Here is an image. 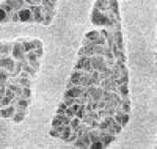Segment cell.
Wrapping results in <instances>:
<instances>
[{"label":"cell","instance_id":"d590c367","mask_svg":"<svg viewBox=\"0 0 157 149\" xmlns=\"http://www.w3.org/2000/svg\"><path fill=\"white\" fill-rule=\"evenodd\" d=\"M55 2H57V0H55Z\"/></svg>","mask_w":157,"mask_h":149},{"label":"cell","instance_id":"f546056e","mask_svg":"<svg viewBox=\"0 0 157 149\" xmlns=\"http://www.w3.org/2000/svg\"><path fill=\"white\" fill-rule=\"evenodd\" d=\"M66 108H68V105L64 104V102H61L58 105V108H57V113H64V112H66Z\"/></svg>","mask_w":157,"mask_h":149},{"label":"cell","instance_id":"8fae6325","mask_svg":"<svg viewBox=\"0 0 157 149\" xmlns=\"http://www.w3.org/2000/svg\"><path fill=\"white\" fill-rule=\"evenodd\" d=\"M25 115H27V108L16 107V113H14V116H13V121H14V123H22Z\"/></svg>","mask_w":157,"mask_h":149},{"label":"cell","instance_id":"9c48e42d","mask_svg":"<svg viewBox=\"0 0 157 149\" xmlns=\"http://www.w3.org/2000/svg\"><path fill=\"white\" fill-rule=\"evenodd\" d=\"M115 138H116V135H113V133H110V132H107V130H101V141L104 143V146H110L113 141H115Z\"/></svg>","mask_w":157,"mask_h":149},{"label":"cell","instance_id":"e575fe53","mask_svg":"<svg viewBox=\"0 0 157 149\" xmlns=\"http://www.w3.org/2000/svg\"><path fill=\"white\" fill-rule=\"evenodd\" d=\"M155 66H157V61H155Z\"/></svg>","mask_w":157,"mask_h":149},{"label":"cell","instance_id":"7a4b0ae2","mask_svg":"<svg viewBox=\"0 0 157 149\" xmlns=\"http://www.w3.org/2000/svg\"><path fill=\"white\" fill-rule=\"evenodd\" d=\"M25 49H24V44L22 41H14L13 43V50H11V57L14 58L16 61H22L25 60Z\"/></svg>","mask_w":157,"mask_h":149},{"label":"cell","instance_id":"7402d4cb","mask_svg":"<svg viewBox=\"0 0 157 149\" xmlns=\"http://www.w3.org/2000/svg\"><path fill=\"white\" fill-rule=\"evenodd\" d=\"M21 72H22V64L17 61V63H16V67H14V69H13V72H11V77H19Z\"/></svg>","mask_w":157,"mask_h":149},{"label":"cell","instance_id":"f1b7e54d","mask_svg":"<svg viewBox=\"0 0 157 149\" xmlns=\"http://www.w3.org/2000/svg\"><path fill=\"white\" fill-rule=\"evenodd\" d=\"M61 124H63V121L55 115V116H54V119H52V127H58V126H61Z\"/></svg>","mask_w":157,"mask_h":149},{"label":"cell","instance_id":"277c9868","mask_svg":"<svg viewBox=\"0 0 157 149\" xmlns=\"http://www.w3.org/2000/svg\"><path fill=\"white\" fill-rule=\"evenodd\" d=\"M16 60L13 58L11 55H8V57H0V67H5L6 71H10V72H13V69L16 67Z\"/></svg>","mask_w":157,"mask_h":149},{"label":"cell","instance_id":"ac0fdd59","mask_svg":"<svg viewBox=\"0 0 157 149\" xmlns=\"http://www.w3.org/2000/svg\"><path fill=\"white\" fill-rule=\"evenodd\" d=\"M82 124V119L80 118H77V116H74L72 119H71V123H69V126L72 127V130H77V127Z\"/></svg>","mask_w":157,"mask_h":149},{"label":"cell","instance_id":"4fadbf2b","mask_svg":"<svg viewBox=\"0 0 157 149\" xmlns=\"http://www.w3.org/2000/svg\"><path fill=\"white\" fill-rule=\"evenodd\" d=\"M11 78V72L5 67H0V86H6V82Z\"/></svg>","mask_w":157,"mask_h":149},{"label":"cell","instance_id":"d6986e66","mask_svg":"<svg viewBox=\"0 0 157 149\" xmlns=\"http://www.w3.org/2000/svg\"><path fill=\"white\" fill-rule=\"evenodd\" d=\"M129 119H130V113H121V119H120V124L123 126V127H126L127 126V123H129Z\"/></svg>","mask_w":157,"mask_h":149},{"label":"cell","instance_id":"8992f818","mask_svg":"<svg viewBox=\"0 0 157 149\" xmlns=\"http://www.w3.org/2000/svg\"><path fill=\"white\" fill-rule=\"evenodd\" d=\"M83 75H85V72H83V71H80V69H74V71H72V74H71V77H69L68 85H82Z\"/></svg>","mask_w":157,"mask_h":149},{"label":"cell","instance_id":"603a6c76","mask_svg":"<svg viewBox=\"0 0 157 149\" xmlns=\"http://www.w3.org/2000/svg\"><path fill=\"white\" fill-rule=\"evenodd\" d=\"M11 104H13V99L8 97L6 94H5L2 99H0V107H6V105H11Z\"/></svg>","mask_w":157,"mask_h":149},{"label":"cell","instance_id":"1f68e13d","mask_svg":"<svg viewBox=\"0 0 157 149\" xmlns=\"http://www.w3.org/2000/svg\"><path fill=\"white\" fill-rule=\"evenodd\" d=\"M33 52L36 53V55H38L39 58H41V57H43V53H44V49H43V47H36V49H35Z\"/></svg>","mask_w":157,"mask_h":149},{"label":"cell","instance_id":"6da1fadb","mask_svg":"<svg viewBox=\"0 0 157 149\" xmlns=\"http://www.w3.org/2000/svg\"><path fill=\"white\" fill-rule=\"evenodd\" d=\"M91 22L96 27H105V29H113L115 22L107 16L105 11H101L98 8H93V14H91Z\"/></svg>","mask_w":157,"mask_h":149},{"label":"cell","instance_id":"ffe728a7","mask_svg":"<svg viewBox=\"0 0 157 149\" xmlns=\"http://www.w3.org/2000/svg\"><path fill=\"white\" fill-rule=\"evenodd\" d=\"M22 44H24L25 52H32V50H35V43H33V39H32V41H22Z\"/></svg>","mask_w":157,"mask_h":149},{"label":"cell","instance_id":"5bb4252c","mask_svg":"<svg viewBox=\"0 0 157 149\" xmlns=\"http://www.w3.org/2000/svg\"><path fill=\"white\" fill-rule=\"evenodd\" d=\"M21 64H22V71H25V72H29L32 77H35V74H36V69H35V67L27 61V60H22V61H19Z\"/></svg>","mask_w":157,"mask_h":149},{"label":"cell","instance_id":"52a82bcc","mask_svg":"<svg viewBox=\"0 0 157 149\" xmlns=\"http://www.w3.org/2000/svg\"><path fill=\"white\" fill-rule=\"evenodd\" d=\"M16 113V105H6V107H0V116L3 119H13Z\"/></svg>","mask_w":157,"mask_h":149},{"label":"cell","instance_id":"2e32d148","mask_svg":"<svg viewBox=\"0 0 157 149\" xmlns=\"http://www.w3.org/2000/svg\"><path fill=\"white\" fill-rule=\"evenodd\" d=\"M118 93H120L121 97L129 96V86H127V83H120V86H118Z\"/></svg>","mask_w":157,"mask_h":149},{"label":"cell","instance_id":"5b68a950","mask_svg":"<svg viewBox=\"0 0 157 149\" xmlns=\"http://www.w3.org/2000/svg\"><path fill=\"white\" fill-rule=\"evenodd\" d=\"M17 14H19V22H32L33 24V14H32L30 6H24L22 10L17 11Z\"/></svg>","mask_w":157,"mask_h":149},{"label":"cell","instance_id":"ba28073f","mask_svg":"<svg viewBox=\"0 0 157 149\" xmlns=\"http://www.w3.org/2000/svg\"><path fill=\"white\" fill-rule=\"evenodd\" d=\"M74 144H75L77 147H90V146H91V140H90L88 132H85V133H82V135H78L77 140L74 141Z\"/></svg>","mask_w":157,"mask_h":149},{"label":"cell","instance_id":"d6a6232c","mask_svg":"<svg viewBox=\"0 0 157 149\" xmlns=\"http://www.w3.org/2000/svg\"><path fill=\"white\" fill-rule=\"evenodd\" d=\"M6 94V86H0V99Z\"/></svg>","mask_w":157,"mask_h":149},{"label":"cell","instance_id":"484cf974","mask_svg":"<svg viewBox=\"0 0 157 149\" xmlns=\"http://www.w3.org/2000/svg\"><path fill=\"white\" fill-rule=\"evenodd\" d=\"M22 96H24V97H27V99H30V97H32V86H25V88H22Z\"/></svg>","mask_w":157,"mask_h":149},{"label":"cell","instance_id":"7c38bea8","mask_svg":"<svg viewBox=\"0 0 157 149\" xmlns=\"http://www.w3.org/2000/svg\"><path fill=\"white\" fill-rule=\"evenodd\" d=\"M13 43H0V57H8L11 55Z\"/></svg>","mask_w":157,"mask_h":149},{"label":"cell","instance_id":"44dd1931","mask_svg":"<svg viewBox=\"0 0 157 149\" xmlns=\"http://www.w3.org/2000/svg\"><path fill=\"white\" fill-rule=\"evenodd\" d=\"M6 22H19V14H17V11H13L8 14V19Z\"/></svg>","mask_w":157,"mask_h":149},{"label":"cell","instance_id":"3957f363","mask_svg":"<svg viewBox=\"0 0 157 149\" xmlns=\"http://www.w3.org/2000/svg\"><path fill=\"white\" fill-rule=\"evenodd\" d=\"M30 8H32V14H33V24H43V21H44L43 5H33Z\"/></svg>","mask_w":157,"mask_h":149},{"label":"cell","instance_id":"83f0119b","mask_svg":"<svg viewBox=\"0 0 157 149\" xmlns=\"http://www.w3.org/2000/svg\"><path fill=\"white\" fill-rule=\"evenodd\" d=\"M6 19H8V13L0 6V22H6Z\"/></svg>","mask_w":157,"mask_h":149},{"label":"cell","instance_id":"836d02e7","mask_svg":"<svg viewBox=\"0 0 157 149\" xmlns=\"http://www.w3.org/2000/svg\"><path fill=\"white\" fill-rule=\"evenodd\" d=\"M155 147H157V143H155Z\"/></svg>","mask_w":157,"mask_h":149},{"label":"cell","instance_id":"4dcf8cb0","mask_svg":"<svg viewBox=\"0 0 157 149\" xmlns=\"http://www.w3.org/2000/svg\"><path fill=\"white\" fill-rule=\"evenodd\" d=\"M64 113H66L69 118H74V116H75V112H74V108H72V107H68V108H66V112H64Z\"/></svg>","mask_w":157,"mask_h":149},{"label":"cell","instance_id":"4316f807","mask_svg":"<svg viewBox=\"0 0 157 149\" xmlns=\"http://www.w3.org/2000/svg\"><path fill=\"white\" fill-rule=\"evenodd\" d=\"M90 147H91V149H102V147H105V146H104V143H102L101 140H98V141H93V143H91Z\"/></svg>","mask_w":157,"mask_h":149},{"label":"cell","instance_id":"cb8c5ba5","mask_svg":"<svg viewBox=\"0 0 157 149\" xmlns=\"http://www.w3.org/2000/svg\"><path fill=\"white\" fill-rule=\"evenodd\" d=\"M0 6H2L6 13H8V14H10V13H13V11H14V10H13V6L10 5V2H8V0H5V2H2V3H0Z\"/></svg>","mask_w":157,"mask_h":149},{"label":"cell","instance_id":"d4e9b609","mask_svg":"<svg viewBox=\"0 0 157 149\" xmlns=\"http://www.w3.org/2000/svg\"><path fill=\"white\" fill-rule=\"evenodd\" d=\"M49 135H50L52 138H60V137H61V132H60L57 127H52L50 132H49Z\"/></svg>","mask_w":157,"mask_h":149},{"label":"cell","instance_id":"e0dca14e","mask_svg":"<svg viewBox=\"0 0 157 149\" xmlns=\"http://www.w3.org/2000/svg\"><path fill=\"white\" fill-rule=\"evenodd\" d=\"M101 36V30H93V32H88L85 35V38H88L90 41H94V39H98Z\"/></svg>","mask_w":157,"mask_h":149},{"label":"cell","instance_id":"9a60e30c","mask_svg":"<svg viewBox=\"0 0 157 149\" xmlns=\"http://www.w3.org/2000/svg\"><path fill=\"white\" fill-rule=\"evenodd\" d=\"M94 8H98L101 11H107L109 10V0H96V2H94Z\"/></svg>","mask_w":157,"mask_h":149},{"label":"cell","instance_id":"30bf717a","mask_svg":"<svg viewBox=\"0 0 157 149\" xmlns=\"http://www.w3.org/2000/svg\"><path fill=\"white\" fill-rule=\"evenodd\" d=\"M25 60H27L33 67H35V69L38 71L39 69V57L36 55V53L32 50V52H27V53H25Z\"/></svg>","mask_w":157,"mask_h":149}]
</instances>
